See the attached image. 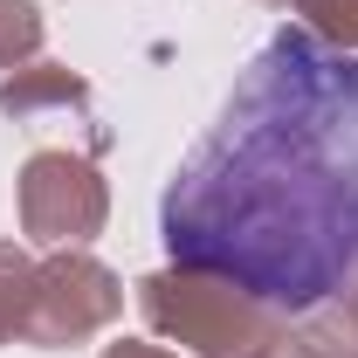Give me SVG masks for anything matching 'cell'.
<instances>
[{"mask_svg": "<svg viewBox=\"0 0 358 358\" xmlns=\"http://www.w3.org/2000/svg\"><path fill=\"white\" fill-rule=\"evenodd\" d=\"M179 268L268 310H317L358 282V48L275 28L221 117L159 193Z\"/></svg>", "mask_w": 358, "mask_h": 358, "instance_id": "cell-1", "label": "cell"}]
</instances>
